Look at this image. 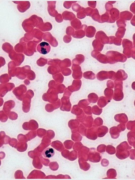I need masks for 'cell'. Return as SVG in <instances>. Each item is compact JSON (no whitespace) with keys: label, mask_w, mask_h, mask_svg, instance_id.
Here are the masks:
<instances>
[{"label":"cell","mask_w":135,"mask_h":180,"mask_svg":"<svg viewBox=\"0 0 135 180\" xmlns=\"http://www.w3.org/2000/svg\"><path fill=\"white\" fill-rule=\"evenodd\" d=\"M131 148L132 147L129 146L126 141L123 142L117 147L116 156L120 160L125 159L130 155V153L128 150Z\"/></svg>","instance_id":"cell-1"},{"label":"cell","mask_w":135,"mask_h":180,"mask_svg":"<svg viewBox=\"0 0 135 180\" xmlns=\"http://www.w3.org/2000/svg\"><path fill=\"white\" fill-rule=\"evenodd\" d=\"M108 58V62L110 64H113L119 62H124L127 60L125 55L116 51H110L106 53Z\"/></svg>","instance_id":"cell-2"},{"label":"cell","mask_w":135,"mask_h":180,"mask_svg":"<svg viewBox=\"0 0 135 180\" xmlns=\"http://www.w3.org/2000/svg\"><path fill=\"white\" fill-rule=\"evenodd\" d=\"M38 52L43 55L48 54L50 51L51 47L49 44L46 42L40 43L38 45L37 48Z\"/></svg>","instance_id":"cell-3"},{"label":"cell","mask_w":135,"mask_h":180,"mask_svg":"<svg viewBox=\"0 0 135 180\" xmlns=\"http://www.w3.org/2000/svg\"><path fill=\"white\" fill-rule=\"evenodd\" d=\"M109 14L110 16L109 23H114L116 20H119L120 18V11L116 8H112L111 9Z\"/></svg>","instance_id":"cell-4"},{"label":"cell","mask_w":135,"mask_h":180,"mask_svg":"<svg viewBox=\"0 0 135 180\" xmlns=\"http://www.w3.org/2000/svg\"><path fill=\"white\" fill-rule=\"evenodd\" d=\"M123 88H115L114 95L113 99L116 101H120L123 98V93L122 92Z\"/></svg>","instance_id":"cell-5"},{"label":"cell","mask_w":135,"mask_h":180,"mask_svg":"<svg viewBox=\"0 0 135 180\" xmlns=\"http://www.w3.org/2000/svg\"><path fill=\"white\" fill-rule=\"evenodd\" d=\"M123 53L128 58L132 57L134 59H135L134 47L124 48Z\"/></svg>","instance_id":"cell-6"},{"label":"cell","mask_w":135,"mask_h":180,"mask_svg":"<svg viewBox=\"0 0 135 180\" xmlns=\"http://www.w3.org/2000/svg\"><path fill=\"white\" fill-rule=\"evenodd\" d=\"M114 119L116 121L120 123L125 124L128 121L127 117L124 113L116 115L115 116Z\"/></svg>","instance_id":"cell-7"},{"label":"cell","mask_w":135,"mask_h":180,"mask_svg":"<svg viewBox=\"0 0 135 180\" xmlns=\"http://www.w3.org/2000/svg\"><path fill=\"white\" fill-rule=\"evenodd\" d=\"M116 77L118 81H123L125 80L128 77V75L125 72L122 70H120L117 72L116 75Z\"/></svg>","instance_id":"cell-8"},{"label":"cell","mask_w":135,"mask_h":180,"mask_svg":"<svg viewBox=\"0 0 135 180\" xmlns=\"http://www.w3.org/2000/svg\"><path fill=\"white\" fill-rule=\"evenodd\" d=\"M55 154V151L52 148H46L42 153L43 156L46 158L52 157Z\"/></svg>","instance_id":"cell-9"},{"label":"cell","mask_w":135,"mask_h":180,"mask_svg":"<svg viewBox=\"0 0 135 180\" xmlns=\"http://www.w3.org/2000/svg\"><path fill=\"white\" fill-rule=\"evenodd\" d=\"M109 132L111 138L113 139H117L120 136V132L117 127L114 126L110 128Z\"/></svg>","instance_id":"cell-10"},{"label":"cell","mask_w":135,"mask_h":180,"mask_svg":"<svg viewBox=\"0 0 135 180\" xmlns=\"http://www.w3.org/2000/svg\"><path fill=\"white\" fill-rule=\"evenodd\" d=\"M133 15L132 13L128 11L121 12L120 13L121 19L124 20H130Z\"/></svg>","instance_id":"cell-11"},{"label":"cell","mask_w":135,"mask_h":180,"mask_svg":"<svg viewBox=\"0 0 135 180\" xmlns=\"http://www.w3.org/2000/svg\"><path fill=\"white\" fill-rule=\"evenodd\" d=\"M127 138L128 142L131 146L135 148V132L130 131L127 134Z\"/></svg>","instance_id":"cell-12"},{"label":"cell","mask_w":135,"mask_h":180,"mask_svg":"<svg viewBox=\"0 0 135 180\" xmlns=\"http://www.w3.org/2000/svg\"><path fill=\"white\" fill-rule=\"evenodd\" d=\"M126 29L125 28L120 27L118 28L116 33V36L118 38H123L125 34Z\"/></svg>","instance_id":"cell-13"},{"label":"cell","mask_w":135,"mask_h":180,"mask_svg":"<svg viewBox=\"0 0 135 180\" xmlns=\"http://www.w3.org/2000/svg\"><path fill=\"white\" fill-rule=\"evenodd\" d=\"M107 175L109 179H116L117 175L116 171L113 169H110L108 171Z\"/></svg>","instance_id":"cell-14"},{"label":"cell","mask_w":135,"mask_h":180,"mask_svg":"<svg viewBox=\"0 0 135 180\" xmlns=\"http://www.w3.org/2000/svg\"><path fill=\"white\" fill-rule=\"evenodd\" d=\"M88 28L86 36L88 37H93L96 32L95 29L93 27L89 26Z\"/></svg>","instance_id":"cell-15"},{"label":"cell","mask_w":135,"mask_h":180,"mask_svg":"<svg viewBox=\"0 0 135 180\" xmlns=\"http://www.w3.org/2000/svg\"><path fill=\"white\" fill-rule=\"evenodd\" d=\"M122 44L124 48H131L133 46L132 41L127 39H124L123 40Z\"/></svg>","instance_id":"cell-16"},{"label":"cell","mask_w":135,"mask_h":180,"mask_svg":"<svg viewBox=\"0 0 135 180\" xmlns=\"http://www.w3.org/2000/svg\"><path fill=\"white\" fill-rule=\"evenodd\" d=\"M106 151L110 155L114 154L116 153V148L112 145H108L107 146Z\"/></svg>","instance_id":"cell-17"},{"label":"cell","mask_w":135,"mask_h":180,"mask_svg":"<svg viewBox=\"0 0 135 180\" xmlns=\"http://www.w3.org/2000/svg\"><path fill=\"white\" fill-rule=\"evenodd\" d=\"M127 129L133 132L135 131V121H129L127 124Z\"/></svg>","instance_id":"cell-18"},{"label":"cell","mask_w":135,"mask_h":180,"mask_svg":"<svg viewBox=\"0 0 135 180\" xmlns=\"http://www.w3.org/2000/svg\"><path fill=\"white\" fill-rule=\"evenodd\" d=\"M125 20L120 19L117 21V24L118 27H123L125 28L126 26Z\"/></svg>","instance_id":"cell-19"},{"label":"cell","mask_w":135,"mask_h":180,"mask_svg":"<svg viewBox=\"0 0 135 180\" xmlns=\"http://www.w3.org/2000/svg\"><path fill=\"white\" fill-rule=\"evenodd\" d=\"M105 91H106V94H105V96L108 97V100L109 101H111L112 99V97L113 93V90L109 89L108 88L106 89Z\"/></svg>","instance_id":"cell-20"},{"label":"cell","mask_w":135,"mask_h":180,"mask_svg":"<svg viewBox=\"0 0 135 180\" xmlns=\"http://www.w3.org/2000/svg\"><path fill=\"white\" fill-rule=\"evenodd\" d=\"M121 38H115L113 39V43L116 46H120L121 44V41H122Z\"/></svg>","instance_id":"cell-21"},{"label":"cell","mask_w":135,"mask_h":180,"mask_svg":"<svg viewBox=\"0 0 135 180\" xmlns=\"http://www.w3.org/2000/svg\"><path fill=\"white\" fill-rule=\"evenodd\" d=\"M109 14L108 13H106L105 14L102 15V18L103 19V22H109L110 19Z\"/></svg>","instance_id":"cell-22"},{"label":"cell","mask_w":135,"mask_h":180,"mask_svg":"<svg viewBox=\"0 0 135 180\" xmlns=\"http://www.w3.org/2000/svg\"><path fill=\"white\" fill-rule=\"evenodd\" d=\"M117 127L120 132H121L125 130V125L124 124H120Z\"/></svg>","instance_id":"cell-23"},{"label":"cell","mask_w":135,"mask_h":180,"mask_svg":"<svg viewBox=\"0 0 135 180\" xmlns=\"http://www.w3.org/2000/svg\"><path fill=\"white\" fill-rule=\"evenodd\" d=\"M113 8V5L111 3H107L105 5V8L106 9V11H107V12H110V10L112 9Z\"/></svg>","instance_id":"cell-24"},{"label":"cell","mask_w":135,"mask_h":180,"mask_svg":"<svg viewBox=\"0 0 135 180\" xmlns=\"http://www.w3.org/2000/svg\"><path fill=\"white\" fill-rule=\"evenodd\" d=\"M130 158L131 160H134L135 159V149H132L130 150Z\"/></svg>","instance_id":"cell-25"},{"label":"cell","mask_w":135,"mask_h":180,"mask_svg":"<svg viewBox=\"0 0 135 180\" xmlns=\"http://www.w3.org/2000/svg\"><path fill=\"white\" fill-rule=\"evenodd\" d=\"M130 10L134 14H135V3H132L130 5Z\"/></svg>","instance_id":"cell-26"},{"label":"cell","mask_w":135,"mask_h":180,"mask_svg":"<svg viewBox=\"0 0 135 180\" xmlns=\"http://www.w3.org/2000/svg\"><path fill=\"white\" fill-rule=\"evenodd\" d=\"M115 37L114 36H111L109 37V42L108 44H113V39Z\"/></svg>","instance_id":"cell-27"},{"label":"cell","mask_w":135,"mask_h":180,"mask_svg":"<svg viewBox=\"0 0 135 180\" xmlns=\"http://www.w3.org/2000/svg\"><path fill=\"white\" fill-rule=\"evenodd\" d=\"M135 15H134L133 17L132 20H131V22H130L131 24L134 26H135Z\"/></svg>","instance_id":"cell-28"},{"label":"cell","mask_w":135,"mask_h":180,"mask_svg":"<svg viewBox=\"0 0 135 180\" xmlns=\"http://www.w3.org/2000/svg\"><path fill=\"white\" fill-rule=\"evenodd\" d=\"M116 2H109V3H111V4H113L114 3H115Z\"/></svg>","instance_id":"cell-29"}]
</instances>
